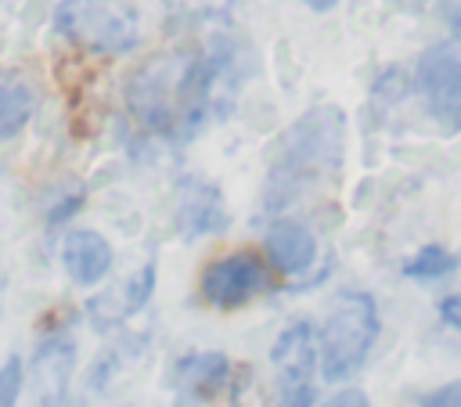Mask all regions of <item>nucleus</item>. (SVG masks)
I'll use <instances>...</instances> for the list:
<instances>
[{
    "label": "nucleus",
    "mask_w": 461,
    "mask_h": 407,
    "mask_svg": "<svg viewBox=\"0 0 461 407\" xmlns=\"http://www.w3.org/2000/svg\"><path fill=\"white\" fill-rule=\"evenodd\" d=\"M346 148V115L335 104H317L299 115L270 148V173L263 187L267 209H285L313 180L339 169Z\"/></svg>",
    "instance_id": "nucleus-1"
},
{
    "label": "nucleus",
    "mask_w": 461,
    "mask_h": 407,
    "mask_svg": "<svg viewBox=\"0 0 461 407\" xmlns=\"http://www.w3.org/2000/svg\"><path fill=\"white\" fill-rule=\"evenodd\" d=\"M378 339V310L364 292H342L321 331V375L328 382L349 378Z\"/></svg>",
    "instance_id": "nucleus-2"
},
{
    "label": "nucleus",
    "mask_w": 461,
    "mask_h": 407,
    "mask_svg": "<svg viewBox=\"0 0 461 407\" xmlns=\"http://www.w3.org/2000/svg\"><path fill=\"white\" fill-rule=\"evenodd\" d=\"M54 29L97 54H122L137 43V18L119 0H61Z\"/></svg>",
    "instance_id": "nucleus-3"
},
{
    "label": "nucleus",
    "mask_w": 461,
    "mask_h": 407,
    "mask_svg": "<svg viewBox=\"0 0 461 407\" xmlns=\"http://www.w3.org/2000/svg\"><path fill=\"white\" fill-rule=\"evenodd\" d=\"M414 90L443 130H461V54L454 47L439 43L418 58Z\"/></svg>",
    "instance_id": "nucleus-4"
},
{
    "label": "nucleus",
    "mask_w": 461,
    "mask_h": 407,
    "mask_svg": "<svg viewBox=\"0 0 461 407\" xmlns=\"http://www.w3.org/2000/svg\"><path fill=\"white\" fill-rule=\"evenodd\" d=\"M184 61L176 58H155L140 65L130 83H126V104L130 112L151 126V130H169L176 119V79H180Z\"/></svg>",
    "instance_id": "nucleus-5"
},
{
    "label": "nucleus",
    "mask_w": 461,
    "mask_h": 407,
    "mask_svg": "<svg viewBox=\"0 0 461 407\" xmlns=\"http://www.w3.org/2000/svg\"><path fill=\"white\" fill-rule=\"evenodd\" d=\"M270 285V270L252 252H230L202 270V295L212 306H241Z\"/></svg>",
    "instance_id": "nucleus-6"
},
{
    "label": "nucleus",
    "mask_w": 461,
    "mask_h": 407,
    "mask_svg": "<svg viewBox=\"0 0 461 407\" xmlns=\"http://www.w3.org/2000/svg\"><path fill=\"white\" fill-rule=\"evenodd\" d=\"M72 357L76 346L65 335H50L36 346L32 357V385H36V407H61L65 403V385L72 375Z\"/></svg>",
    "instance_id": "nucleus-7"
},
{
    "label": "nucleus",
    "mask_w": 461,
    "mask_h": 407,
    "mask_svg": "<svg viewBox=\"0 0 461 407\" xmlns=\"http://www.w3.org/2000/svg\"><path fill=\"white\" fill-rule=\"evenodd\" d=\"M61 263H65V274L76 285L90 288L112 270V245L97 231H86V227L68 231L65 241H61Z\"/></svg>",
    "instance_id": "nucleus-8"
},
{
    "label": "nucleus",
    "mask_w": 461,
    "mask_h": 407,
    "mask_svg": "<svg viewBox=\"0 0 461 407\" xmlns=\"http://www.w3.org/2000/svg\"><path fill=\"white\" fill-rule=\"evenodd\" d=\"M176 227L184 238H198V234H212L227 227V209L216 187L209 184H187L180 209H176Z\"/></svg>",
    "instance_id": "nucleus-9"
},
{
    "label": "nucleus",
    "mask_w": 461,
    "mask_h": 407,
    "mask_svg": "<svg viewBox=\"0 0 461 407\" xmlns=\"http://www.w3.org/2000/svg\"><path fill=\"white\" fill-rule=\"evenodd\" d=\"M267 256L277 270L285 274H299L313 263L317 256V241L313 234L303 227V223H292V220H281L267 231Z\"/></svg>",
    "instance_id": "nucleus-10"
},
{
    "label": "nucleus",
    "mask_w": 461,
    "mask_h": 407,
    "mask_svg": "<svg viewBox=\"0 0 461 407\" xmlns=\"http://www.w3.org/2000/svg\"><path fill=\"white\" fill-rule=\"evenodd\" d=\"M313 331L306 321L292 324L281 331V339L274 342L270 349V360L277 364L281 371V382H292V378H310V367H313Z\"/></svg>",
    "instance_id": "nucleus-11"
},
{
    "label": "nucleus",
    "mask_w": 461,
    "mask_h": 407,
    "mask_svg": "<svg viewBox=\"0 0 461 407\" xmlns=\"http://www.w3.org/2000/svg\"><path fill=\"white\" fill-rule=\"evenodd\" d=\"M32 86L18 72L0 76V137H14L32 115Z\"/></svg>",
    "instance_id": "nucleus-12"
},
{
    "label": "nucleus",
    "mask_w": 461,
    "mask_h": 407,
    "mask_svg": "<svg viewBox=\"0 0 461 407\" xmlns=\"http://www.w3.org/2000/svg\"><path fill=\"white\" fill-rule=\"evenodd\" d=\"M180 385L191 389V393H212L223 375H227V357L223 353H198V357H187L180 367Z\"/></svg>",
    "instance_id": "nucleus-13"
},
{
    "label": "nucleus",
    "mask_w": 461,
    "mask_h": 407,
    "mask_svg": "<svg viewBox=\"0 0 461 407\" xmlns=\"http://www.w3.org/2000/svg\"><path fill=\"white\" fill-rule=\"evenodd\" d=\"M450 270H454V256L443 245H425V249H418L403 263V274L407 277H418V281H432V277H443Z\"/></svg>",
    "instance_id": "nucleus-14"
},
{
    "label": "nucleus",
    "mask_w": 461,
    "mask_h": 407,
    "mask_svg": "<svg viewBox=\"0 0 461 407\" xmlns=\"http://www.w3.org/2000/svg\"><path fill=\"white\" fill-rule=\"evenodd\" d=\"M151 288H155V267L148 263V267H140V270L122 285V317L133 313V310H140V306L148 303Z\"/></svg>",
    "instance_id": "nucleus-15"
},
{
    "label": "nucleus",
    "mask_w": 461,
    "mask_h": 407,
    "mask_svg": "<svg viewBox=\"0 0 461 407\" xmlns=\"http://www.w3.org/2000/svg\"><path fill=\"white\" fill-rule=\"evenodd\" d=\"M22 382H25L22 360L11 353V357L0 364V407H14V400H18V393H22Z\"/></svg>",
    "instance_id": "nucleus-16"
},
{
    "label": "nucleus",
    "mask_w": 461,
    "mask_h": 407,
    "mask_svg": "<svg viewBox=\"0 0 461 407\" xmlns=\"http://www.w3.org/2000/svg\"><path fill=\"white\" fill-rule=\"evenodd\" d=\"M277 407H313V385H310V378H292V382H281Z\"/></svg>",
    "instance_id": "nucleus-17"
},
{
    "label": "nucleus",
    "mask_w": 461,
    "mask_h": 407,
    "mask_svg": "<svg viewBox=\"0 0 461 407\" xmlns=\"http://www.w3.org/2000/svg\"><path fill=\"white\" fill-rule=\"evenodd\" d=\"M418 407H461V382H447L418 400Z\"/></svg>",
    "instance_id": "nucleus-18"
},
{
    "label": "nucleus",
    "mask_w": 461,
    "mask_h": 407,
    "mask_svg": "<svg viewBox=\"0 0 461 407\" xmlns=\"http://www.w3.org/2000/svg\"><path fill=\"white\" fill-rule=\"evenodd\" d=\"M439 317H443L450 328L461 331V295H447V299L439 303Z\"/></svg>",
    "instance_id": "nucleus-19"
},
{
    "label": "nucleus",
    "mask_w": 461,
    "mask_h": 407,
    "mask_svg": "<svg viewBox=\"0 0 461 407\" xmlns=\"http://www.w3.org/2000/svg\"><path fill=\"white\" fill-rule=\"evenodd\" d=\"M324 407H367V396H364L360 389H342V393H335Z\"/></svg>",
    "instance_id": "nucleus-20"
},
{
    "label": "nucleus",
    "mask_w": 461,
    "mask_h": 407,
    "mask_svg": "<svg viewBox=\"0 0 461 407\" xmlns=\"http://www.w3.org/2000/svg\"><path fill=\"white\" fill-rule=\"evenodd\" d=\"M79 202H83L79 194H72V198H65L61 205H54V209L47 213V220H50V223H61V220H65L68 213H76V209H79Z\"/></svg>",
    "instance_id": "nucleus-21"
},
{
    "label": "nucleus",
    "mask_w": 461,
    "mask_h": 407,
    "mask_svg": "<svg viewBox=\"0 0 461 407\" xmlns=\"http://www.w3.org/2000/svg\"><path fill=\"white\" fill-rule=\"evenodd\" d=\"M303 4H306L310 11H331V7L339 4V0H303Z\"/></svg>",
    "instance_id": "nucleus-22"
},
{
    "label": "nucleus",
    "mask_w": 461,
    "mask_h": 407,
    "mask_svg": "<svg viewBox=\"0 0 461 407\" xmlns=\"http://www.w3.org/2000/svg\"><path fill=\"white\" fill-rule=\"evenodd\" d=\"M450 32H454V40H461V4H457L454 14H450Z\"/></svg>",
    "instance_id": "nucleus-23"
}]
</instances>
